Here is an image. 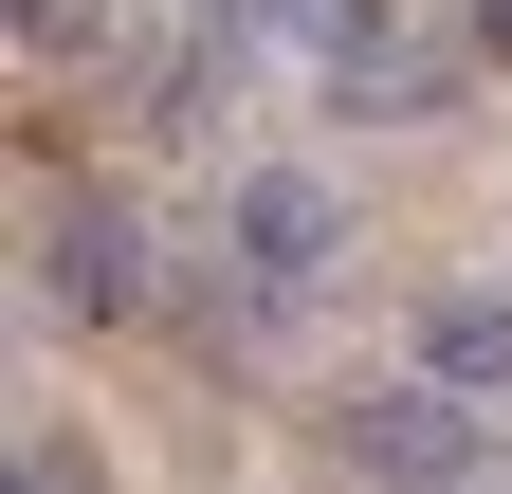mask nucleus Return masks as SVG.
I'll return each mask as SVG.
<instances>
[{
  "mask_svg": "<svg viewBox=\"0 0 512 494\" xmlns=\"http://www.w3.org/2000/svg\"><path fill=\"white\" fill-rule=\"evenodd\" d=\"M348 476H366V494H476V476H494V403L439 385V366H403V385L348 403Z\"/></svg>",
  "mask_w": 512,
  "mask_h": 494,
  "instance_id": "1",
  "label": "nucleus"
},
{
  "mask_svg": "<svg viewBox=\"0 0 512 494\" xmlns=\"http://www.w3.org/2000/svg\"><path fill=\"white\" fill-rule=\"evenodd\" d=\"M220 257H238V293L256 312H293V293H330V257H348V202L311 165H256L238 202H220Z\"/></svg>",
  "mask_w": 512,
  "mask_h": 494,
  "instance_id": "2",
  "label": "nucleus"
},
{
  "mask_svg": "<svg viewBox=\"0 0 512 494\" xmlns=\"http://www.w3.org/2000/svg\"><path fill=\"white\" fill-rule=\"evenodd\" d=\"M37 312H74V330H110V312H147V238H128V202H55L37 220Z\"/></svg>",
  "mask_w": 512,
  "mask_h": 494,
  "instance_id": "3",
  "label": "nucleus"
},
{
  "mask_svg": "<svg viewBox=\"0 0 512 494\" xmlns=\"http://www.w3.org/2000/svg\"><path fill=\"white\" fill-rule=\"evenodd\" d=\"M421 366L476 385V403H512V293H439V312H421Z\"/></svg>",
  "mask_w": 512,
  "mask_h": 494,
  "instance_id": "4",
  "label": "nucleus"
},
{
  "mask_svg": "<svg viewBox=\"0 0 512 494\" xmlns=\"http://www.w3.org/2000/svg\"><path fill=\"white\" fill-rule=\"evenodd\" d=\"M55 37H92V0H19V55H55Z\"/></svg>",
  "mask_w": 512,
  "mask_h": 494,
  "instance_id": "5",
  "label": "nucleus"
},
{
  "mask_svg": "<svg viewBox=\"0 0 512 494\" xmlns=\"http://www.w3.org/2000/svg\"><path fill=\"white\" fill-rule=\"evenodd\" d=\"M476 55H512V0H476Z\"/></svg>",
  "mask_w": 512,
  "mask_h": 494,
  "instance_id": "6",
  "label": "nucleus"
}]
</instances>
